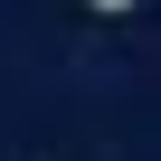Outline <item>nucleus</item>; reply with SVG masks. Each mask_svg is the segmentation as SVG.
<instances>
[{"label": "nucleus", "mask_w": 161, "mask_h": 161, "mask_svg": "<svg viewBox=\"0 0 161 161\" xmlns=\"http://www.w3.org/2000/svg\"><path fill=\"white\" fill-rule=\"evenodd\" d=\"M86 10H95V19H123V10H142V0H86Z\"/></svg>", "instance_id": "f257e3e1"}]
</instances>
